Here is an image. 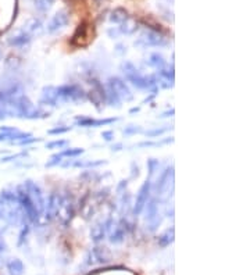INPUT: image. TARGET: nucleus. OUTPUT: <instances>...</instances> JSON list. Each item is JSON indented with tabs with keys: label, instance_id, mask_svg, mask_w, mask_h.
<instances>
[{
	"label": "nucleus",
	"instance_id": "1",
	"mask_svg": "<svg viewBox=\"0 0 250 275\" xmlns=\"http://www.w3.org/2000/svg\"><path fill=\"white\" fill-rule=\"evenodd\" d=\"M121 71L127 78L128 82H131L138 89H150L152 86L157 84L155 77H146L142 75L137 67L132 64L131 61H125L121 64Z\"/></svg>",
	"mask_w": 250,
	"mask_h": 275
},
{
	"label": "nucleus",
	"instance_id": "2",
	"mask_svg": "<svg viewBox=\"0 0 250 275\" xmlns=\"http://www.w3.org/2000/svg\"><path fill=\"white\" fill-rule=\"evenodd\" d=\"M56 96H57V106H59V104H64V103L83 102L86 97V93L78 85H63L59 88L56 86Z\"/></svg>",
	"mask_w": 250,
	"mask_h": 275
},
{
	"label": "nucleus",
	"instance_id": "3",
	"mask_svg": "<svg viewBox=\"0 0 250 275\" xmlns=\"http://www.w3.org/2000/svg\"><path fill=\"white\" fill-rule=\"evenodd\" d=\"M167 39L164 36L156 32V31L152 30H145L139 35V38L135 42V46H141V48H152V46H156V48H160V46H166Z\"/></svg>",
	"mask_w": 250,
	"mask_h": 275
},
{
	"label": "nucleus",
	"instance_id": "4",
	"mask_svg": "<svg viewBox=\"0 0 250 275\" xmlns=\"http://www.w3.org/2000/svg\"><path fill=\"white\" fill-rule=\"evenodd\" d=\"M74 214H75V202H74L72 196H66V198L61 196V202H60V207L57 214H56V218L59 220L61 225L66 227L71 222Z\"/></svg>",
	"mask_w": 250,
	"mask_h": 275
},
{
	"label": "nucleus",
	"instance_id": "5",
	"mask_svg": "<svg viewBox=\"0 0 250 275\" xmlns=\"http://www.w3.org/2000/svg\"><path fill=\"white\" fill-rule=\"evenodd\" d=\"M23 186H24L25 192H27V195H28V198L32 202V204L38 210V213L42 214L43 213V207H45V198H43V193H42L41 188L36 185L34 181L31 180L25 181Z\"/></svg>",
	"mask_w": 250,
	"mask_h": 275
},
{
	"label": "nucleus",
	"instance_id": "6",
	"mask_svg": "<svg viewBox=\"0 0 250 275\" xmlns=\"http://www.w3.org/2000/svg\"><path fill=\"white\" fill-rule=\"evenodd\" d=\"M106 86H108L115 95L118 96L121 102H131L132 97H134L131 89L128 88V85L125 84L121 78L111 77L107 81V85H106Z\"/></svg>",
	"mask_w": 250,
	"mask_h": 275
},
{
	"label": "nucleus",
	"instance_id": "7",
	"mask_svg": "<svg viewBox=\"0 0 250 275\" xmlns=\"http://www.w3.org/2000/svg\"><path fill=\"white\" fill-rule=\"evenodd\" d=\"M145 209H146L145 221L148 224L150 232H153L161 224V217L160 213H159V207H157V200L156 199H149V202L146 203Z\"/></svg>",
	"mask_w": 250,
	"mask_h": 275
},
{
	"label": "nucleus",
	"instance_id": "8",
	"mask_svg": "<svg viewBox=\"0 0 250 275\" xmlns=\"http://www.w3.org/2000/svg\"><path fill=\"white\" fill-rule=\"evenodd\" d=\"M150 191H152V182H150V180H146L143 182V185L139 188L137 200H135V204H134V214L135 215L141 214L146 203L149 202Z\"/></svg>",
	"mask_w": 250,
	"mask_h": 275
},
{
	"label": "nucleus",
	"instance_id": "9",
	"mask_svg": "<svg viewBox=\"0 0 250 275\" xmlns=\"http://www.w3.org/2000/svg\"><path fill=\"white\" fill-rule=\"evenodd\" d=\"M113 224L114 222L111 218H107V220H104V221L97 222V224L93 225L92 229H90V239L93 240V242H96V243L104 239L108 235V232H110Z\"/></svg>",
	"mask_w": 250,
	"mask_h": 275
},
{
	"label": "nucleus",
	"instance_id": "10",
	"mask_svg": "<svg viewBox=\"0 0 250 275\" xmlns=\"http://www.w3.org/2000/svg\"><path fill=\"white\" fill-rule=\"evenodd\" d=\"M60 202H61V196L59 193H50V196L48 198V200L45 202V207H43V213H45V218L46 221H52L53 218H56V214L59 211Z\"/></svg>",
	"mask_w": 250,
	"mask_h": 275
},
{
	"label": "nucleus",
	"instance_id": "11",
	"mask_svg": "<svg viewBox=\"0 0 250 275\" xmlns=\"http://www.w3.org/2000/svg\"><path fill=\"white\" fill-rule=\"evenodd\" d=\"M70 23V16H68V13L67 12H59L54 14L52 20L49 21L48 24V32L49 34H56V32H59V31L64 30L67 25Z\"/></svg>",
	"mask_w": 250,
	"mask_h": 275
},
{
	"label": "nucleus",
	"instance_id": "12",
	"mask_svg": "<svg viewBox=\"0 0 250 275\" xmlns=\"http://www.w3.org/2000/svg\"><path fill=\"white\" fill-rule=\"evenodd\" d=\"M137 30V21L132 20V18H128L122 24H119V27H115V30L108 31V35L111 36V38H118L119 35H132Z\"/></svg>",
	"mask_w": 250,
	"mask_h": 275
},
{
	"label": "nucleus",
	"instance_id": "13",
	"mask_svg": "<svg viewBox=\"0 0 250 275\" xmlns=\"http://www.w3.org/2000/svg\"><path fill=\"white\" fill-rule=\"evenodd\" d=\"M110 251H108L107 247H101V246H97L95 249H92V251L89 253V264H106L110 261Z\"/></svg>",
	"mask_w": 250,
	"mask_h": 275
},
{
	"label": "nucleus",
	"instance_id": "14",
	"mask_svg": "<svg viewBox=\"0 0 250 275\" xmlns=\"http://www.w3.org/2000/svg\"><path fill=\"white\" fill-rule=\"evenodd\" d=\"M31 39H32V36L27 31L20 30L13 32L12 35H10V38H9V45L14 46V48H24V46H27L31 42Z\"/></svg>",
	"mask_w": 250,
	"mask_h": 275
},
{
	"label": "nucleus",
	"instance_id": "15",
	"mask_svg": "<svg viewBox=\"0 0 250 275\" xmlns=\"http://www.w3.org/2000/svg\"><path fill=\"white\" fill-rule=\"evenodd\" d=\"M125 233H127V222L121 221L118 224H113V227L108 232V236H110V242L117 245V243H121L125 238Z\"/></svg>",
	"mask_w": 250,
	"mask_h": 275
},
{
	"label": "nucleus",
	"instance_id": "16",
	"mask_svg": "<svg viewBox=\"0 0 250 275\" xmlns=\"http://www.w3.org/2000/svg\"><path fill=\"white\" fill-rule=\"evenodd\" d=\"M170 181H174V168H168L166 173L161 174L160 178L157 180V185H156V192L157 195L161 196L163 192L166 191L167 188L170 186Z\"/></svg>",
	"mask_w": 250,
	"mask_h": 275
},
{
	"label": "nucleus",
	"instance_id": "17",
	"mask_svg": "<svg viewBox=\"0 0 250 275\" xmlns=\"http://www.w3.org/2000/svg\"><path fill=\"white\" fill-rule=\"evenodd\" d=\"M41 104L45 106H57V96H56V86H46L42 90Z\"/></svg>",
	"mask_w": 250,
	"mask_h": 275
},
{
	"label": "nucleus",
	"instance_id": "18",
	"mask_svg": "<svg viewBox=\"0 0 250 275\" xmlns=\"http://www.w3.org/2000/svg\"><path fill=\"white\" fill-rule=\"evenodd\" d=\"M6 268L9 275H23L25 271L24 263L20 258H10L6 263Z\"/></svg>",
	"mask_w": 250,
	"mask_h": 275
},
{
	"label": "nucleus",
	"instance_id": "19",
	"mask_svg": "<svg viewBox=\"0 0 250 275\" xmlns=\"http://www.w3.org/2000/svg\"><path fill=\"white\" fill-rule=\"evenodd\" d=\"M114 121H117V118H106V120H95V118H82V120H78V125L85 126V128H95V126H103L108 125Z\"/></svg>",
	"mask_w": 250,
	"mask_h": 275
},
{
	"label": "nucleus",
	"instance_id": "20",
	"mask_svg": "<svg viewBox=\"0 0 250 275\" xmlns=\"http://www.w3.org/2000/svg\"><path fill=\"white\" fill-rule=\"evenodd\" d=\"M130 18V16H128V12L125 10V9H122V7H117V9H114L113 12L110 13V17H108V20H110V23L111 24H122L124 21H127Z\"/></svg>",
	"mask_w": 250,
	"mask_h": 275
},
{
	"label": "nucleus",
	"instance_id": "21",
	"mask_svg": "<svg viewBox=\"0 0 250 275\" xmlns=\"http://www.w3.org/2000/svg\"><path fill=\"white\" fill-rule=\"evenodd\" d=\"M24 31H27L31 36L41 35L42 32H43V24H42L41 20L32 18V20H30V21L24 25Z\"/></svg>",
	"mask_w": 250,
	"mask_h": 275
},
{
	"label": "nucleus",
	"instance_id": "22",
	"mask_svg": "<svg viewBox=\"0 0 250 275\" xmlns=\"http://www.w3.org/2000/svg\"><path fill=\"white\" fill-rule=\"evenodd\" d=\"M174 238H175V231H174V228H170V229H167L166 232H163L159 236L157 243H159L160 247H167V246H170L173 243Z\"/></svg>",
	"mask_w": 250,
	"mask_h": 275
},
{
	"label": "nucleus",
	"instance_id": "23",
	"mask_svg": "<svg viewBox=\"0 0 250 275\" xmlns=\"http://www.w3.org/2000/svg\"><path fill=\"white\" fill-rule=\"evenodd\" d=\"M149 66L155 67L156 70L159 71V70H161V68L167 67V61L164 60V57H163L161 54L153 53V54H150V57H149Z\"/></svg>",
	"mask_w": 250,
	"mask_h": 275
},
{
	"label": "nucleus",
	"instance_id": "24",
	"mask_svg": "<svg viewBox=\"0 0 250 275\" xmlns=\"http://www.w3.org/2000/svg\"><path fill=\"white\" fill-rule=\"evenodd\" d=\"M104 99H106V102H107L111 107H119V106H121V100H119V97L115 95V93H114L113 90L110 89L108 86H106Z\"/></svg>",
	"mask_w": 250,
	"mask_h": 275
},
{
	"label": "nucleus",
	"instance_id": "25",
	"mask_svg": "<svg viewBox=\"0 0 250 275\" xmlns=\"http://www.w3.org/2000/svg\"><path fill=\"white\" fill-rule=\"evenodd\" d=\"M34 3H35V9L38 12L46 13L52 9L54 0H34Z\"/></svg>",
	"mask_w": 250,
	"mask_h": 275
},
{
	"label": "nucleus",
	"instance_id": "26",
	"mask_svg": "<svg viewBox=\"0 0 250 275\" xmlns=\"http://www.w3.org/2000/svg\"><path fill=\"white\" fill-rule=\"evenodd\" d=\"M83 153L82 148H72V149H66L63 152H60L59 155L61 157H78Z\"/></svg>",
	"mask_w": 250,
	"mask_h": 275
},
{
	"label": "nucleus",
	"instance_id": "27",
	"mask_svg": "<svg viewBox=\"0 0 250 275\" xmlns=\"http://www.w3.org/2000/svg\"><path fill=\"white\" fill-rule=\"evenodd\" d=\"M66 145H68V141H54V142H50V144L46 145V148L48 149H61V148H64Z\"/></svg>",
	"mask_w": 250,
	"mask_h": 275
},
{
	"label": "nucleus",
	"instance_id": "28",
	"mask_svg": "<svg viewBox=\"0 0 250 275\" xmlns=\"http://www.w3.org/2000/svg\"><path fill=\"white\" fill-rule=\"evenodd\" d=\"M159 166H160V164H159V162H157L156 159H150L149 162H148V168H149L150 177H152V175L156 173V170L159 168Z\"/></svg>",
	"mask_w": 250,
	"mask_h": 275
},
{
	"label": "nucleus",
	"instance_id": "29",
	"mask_svg": "<svg viewBox=\"0 0 250 275\" xmlns=\"http://www.w3.org/2000/svg\"><path fill=\"white\" fill-rule=\"evenodd\" d=\"M61 159H63V157H61L59 153H57V155L52 156V159H50V160L46 163V167H54V166H59L60 163H61Z\"/></svg>",
	"mask_w": 250,
	"mask_h": 275
},
{
	"label": "nucleus",
	"instance_id": "30",
	"mask_svg": "<svg viewBox=\"0 0 250 275\" xmlns=\"http://www.w3.org/2000/svg\"><path fill=\"white\" fill-rule=\"evenodd\" d=\"M71 129L70 126H64V128H54V129H50L49 131V135H60V133H66Z\"/></svg>",
	"mask_w": 250,
	"mask_h": 275
},
{
	"label": "nucleus",
	"instance_id": "31",
	"mask_svg": "<svg viewBox=\"0 0 250 275\" xmlns=\"http://www.w3.org/2000/svg\"><path fill=\"white\" fill-rule=\"evenodd\" d=\"M137 132H141V128H135V125L128 126V129L124 131V135H132V133H137Z\"/></svg>",
	"mask_w": 250,
	"mask_h": 275
},
{
	"label": "nucleus",
	"instance_id": "32",
	"mask_svg": "<svg viewBox=\"0 0 250 275\" xmlns=\"http://www.w3.org/2000/svg\"><path fill=\"white\" fill-rule=\"evenodd\" d=\"M101 136L104 138L106 141H111L114 136V133H113V131H106V132H103V133H101Z\"/></svg>",
	"mask_w": 250,
	"mask_h": 275
},
{
	"label": "nucleus",
	"instance_id": "33",
	"mask_svg": "<svg viewBox=\"0 0 250 275\" xmlns=\"http://www.w3.org/2000/svg\"><path fill=\"white\" fill-rule=\"evenodd\" d=\"M7 95H9V90H0V106H2V103L5 102Z\"/></svg>",
	"mask_w": 250,
	"mask_h": 275
},
{
	"label": "nucleus",
	"instance_id": "34",
	"mask_svg": "<svg viewBox=\"0 0 250 275\" xmlns=\"http://www.w3.org/2000/svg\"><path fill=\"white\" fill-rule=\"evenodd\" d=\"M164 131H166V129H155V131L146 132V135H149V136H155V135H160V133H163Z\"/></svg>",
	"mask_w": 250,
	"mask_h": 275
},
{
	"label": "nucleus",
	"instance_id": "35",
	"mask_svg": "<svg viewBox=\"0 0 250 275\" xmlns=\"http://www.w3.org/2000/svg\"><path fill=\"white\" fill-rule=\"evenodd\" d=\"M5 141H9V135L5 132H0V142H5Z\"/></svg>",
	"mask_w": 250,
	"mask_h": 275
},
{
	"label": "nucleus",
	"instance_id": "36",
	"mask_svg": "<svg viewBox=\"0 0 250 275\" xmlns=\"http://www.w3.org/2000/svg\"><path fill=\"white\" fill-rule=\"evenodd\" d=\"M0 60H2V49H0Z\"/></svg>",
	"mask_w": 250,
	"mask_h": 275
}]
</instances>
